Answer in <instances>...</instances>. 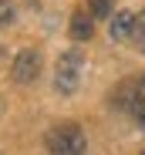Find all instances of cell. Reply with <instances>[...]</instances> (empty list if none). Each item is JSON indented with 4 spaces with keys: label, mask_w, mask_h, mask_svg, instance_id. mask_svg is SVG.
<instances>
[{
    "label": "cell",
    "mask_w": 145,
    "mask_h": 155,
    "mask_svg": "<svg viewBox=\"0 0 145 155\" xmlns=\"http://www.w3.org/2000/svg\"><path fill=\"white\" fill-rule=\"evenodd\" d=\"M132 31H135V14L132 10H118L111 17V37L118 44H125V41H132Z\"/></svg>",
    "instance_id": "4"
},
{
    "label": "cell",
    "mask_w": 145,
    "mask_h": 155,
    "mask_svg": "<svg viewBox=\"0 0 145 155\" xmlns=\"http://www.w3.org/2000/svg\"><path fill=\"white\" fill-rule=\"evenodd\" d=\"M81 71H84V54L78 47L64 51L58 58V64H54V88L61 94H74L78 84H81Z\"/></svg>",
    "instance_id": "1"
},
{
    "label": "cell",
    "mask_w": 145,
    "mask_h": 155,
    "mask_svg": "<svg viewBox=\"0 0 145 155\" xmlns=\"http://www.w3.org/2000/svg\"><path fill=\"white\" fill-rule=\"evenodd\" d=\"M10 74H14V81H17V84H31L34 78L41 74V51H34V47H24L20 54L14 58Z\"/></svg>",
    "instance_id": "3"
},
{
    "label": "cell",
    "mask_w": 145,
    "mask_h": 155,
    "mask_svg": "<svg viewBox=\"0 0 145 155\" xmlns=\"http://www.w3.org/2000/svg\"><path fill=\"white\" fill-rule=\"evenodd\" d=\"M88 7H91V14L94 17H111V7H115V0H88Z\"/></svg>",
    "instance_id": "8"
},
{
    "label": "cell",
    "mask_w": 145,
    "mask_h": 155,
    "mask_svg": "<svg viewBox=\"0 0 145 155\" xmlns=\"http://www.w3.org/2000/svg\"><path fill=\"white\" fill-rule=\"evenodd\" d=\"M71 37L74 41H88L91 34H94V24H91V17L84 14V10H74V17H71Z\"/></svg>",
    "instance_id": "5"
},
{
    "label": "cell",
    "mask_w": 145,
    "mask_h": 155,
    "mask_svg": "<svg viewBox=\"0 0 145 155\" xmlns=\"http://www.w3.org/2000/svg\"><path fill=\"white\" fill-rule=\"evenodd\" d=\"M17 17V10H14V4L10 0H0V27H7V24Z\"/></svg>",
    "instance_id": "9"
},
{
    "label": "cell",
    "mask_w": 145,
    "mask_h": 155,
    "mask_svg": "<svg viewBox=\"0 0 145 155\" xmlns=\"http://www.w3.org/2000/svg\"><path fill=\"white\" fill-rule=\"evenodd\" d=\"M132 115H135V121L145 128V78L138 81V88H135V94H132Z\"/></svg>",
    "instance_id": "6"
},
{
    "label": "cell",
    "mask_w": 145,
    "mask_h": 155,
    "mask_svg": "<svg viewBox=\"0 0 145 155\" xmlns=\"http://www.w3.org/2000/svg\"><path fill=\"white\" fill-rule=\"evenodd\" d=\"M88 138L81 132V125H58L47 135V152L51 155H84Z\"/></svg>",
    "instance_id": "2"
},
{
    "label": "cell",
    "mask_w": 145,
    "mask_h": 155,
    "mask_svg": "<svg viewBox=\"0 0 145 155\" xmlns=\"http://www.w3.org/2000/svg\"><path fill=\"white\" fill-rule=\"evenodd\" d=\"M132 41H135V47L145 54V10H138V14H135V31H132Z\"/></svg>",
    "instance_id": "7"
}]
</instances>
